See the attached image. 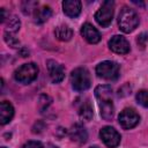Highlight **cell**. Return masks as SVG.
Returning a JSON list of instances; mask_svg holds the SVG:
<instances>
[{
	"label": "cell",
	"mask_w": 148,
	"mask_h": 148,
	"mask_svg": "<svg viewBox=\"0 0 148 148\" xmlns=\"http://www.w3.org/2000/svg\"><path fill=\"white\" fill-rule=\"evenodd\" d=\"M95 96L99 106L101 117L104 120H111L114 114V106L112 102V88L109 84L97 86L95 88Z\"/></svg>",
	"instance_id": "obj_1"
},
{
	"label": "cell",
	"mask_w": 148,
	"mask_h": 148,
	"mask_svg": "<svg viewBox=\"0 0 148 148\" xmlns=\"http://www.w3.org/2000/svg\"><path fill=\"white\" fill-rule=\"evenodd\" d=\"M118 25L123 32H132L139 25V16L136 12L127 6H124L118 15Z\"/></svg>",
	"instance_id": "obj_2"
},
{
	"label": "cell",
	"mask_w": 148,
	"mask_h": 148,
	"mask_svg": "<svg viewBox=\"0 0 148 148\" xmlns=\"http://www.w3.org/2000/svg\"><path fill=\"white\" fill-rule=\"evenodd\" d=\"M71 84L76 91H84L91 84L90 73L86 67H77L71 73Z\"/></svg>",
	"instance_id": "obj_3"
},
{
	"label": "cell",
	"mask_w": 148,
	"mask_h": 148,
	"mask_svg": "<svg viewBox=\"0 0 148 148\" xmlns=\"http://www.w3.org/2000/svg\"><path fill=\"white\" fill-rule=\"evenodd\" d=\"M38 75V67L35 62H28L20 66L14 72V77L17 82L23 84L31 83Z\"/></svg>",
	"instance_id": "obj_4"
},
{
	"label": "cell",
	"mask_w": 148,
	"mask_h": 148,
	"mask_svg": "<svg viewBox=\"0 0 148 148\" xmlns=\"http://www.w3.org/2000/svg\"><path fill=\"white\" fill-rule=\"evenodd\" d=\"M113 9H114V2L112 0L104 1L95 14L96 22L103 28L109 27L113 18V12H114Z\"/></svg>",
	"instance_id": "obj_5"
},
{
	"label": "cell",
	"mask_w": 148,
	"mask_h": 148,
	"mask_svg": "<svg viewBox=\"0 0 148 148\" xmlns=\"http://www.w3.org/2000/svg\"><path fill=\"white\" fill-rule=\"evenodd\" d=\"M96 74L105 80L114 81L119 76V65L111 60H105L96 66Z\"/></svg>",
	"instance_id": "obj_6"
},
{
	"label": "cell",
	"mask_w": 148,
	"mask_h": 148,
	"mask_svg": "<svg viewBox=\"0 0 148 148\" xmlns=\"http://www.w3.org/2000/svg\"><path fill=\"white\" fill-rule=\"evenodd\" d=\"M118 121H119V125L124 130H131L139 124L140 116L135 112V110L127 108L120 112V114L118 117Z\"/></svg>",
	"instance_id": "obj_7"
},
{
	"label": "cell",
	"mask_w": 148,
	"mask_h": 148,
	"mask_svg": "<svg viewBox=\"0 0 148 148\" xmlns=\"http://www.w3.org/2000/svg\"><path fill=\"white\" fill-rule=\"evenodd\" d=\"M99 136L102 141L105 143L106 147L109 148H116L120 143V134L111 126H105L101 128L99 131Z\"/></svg>",
	"instance_id": "obj_8"
},
{
	"label": "cell",
	"mask_w": 148,
	"mask_h": 148,
	"mask_svg": "<svg viewBox=\"0 0 148 148\" xmlns=\"http://www.w3.org/2000/svg\"><path fill=\"white\" fill-rule=\"evenodd\" d=\"M109 47L111 51L118 54H126L130 52V43L127 39L120 35H114L109 40Z\"/></svg>",
	"instance_id": "obj_9"
},
{
	"label": "cell",
	"mask_w": 148,
	"mask_h": 148,
	"mask_svg": "<svg viewBox=\"0 0 148 148\" xmlns=\"http://www.w3.org/2000/svg\"><path fill=\"white\" fill-rule=\"evenodd\" d=\"M46 66H47L50 79H51V81L53 83H59V82H61L64 80V77H65V71H64L62 65H60L56 60H47Z\"/></svg>",
	"instance_id": "obj_10"
},
{
	"label": "cell",
	"mask_w": 148,
	"mask_h": 148,
	"mask_svg": "<svg viewBox=\"0 0 148 148\" xmlns=\"http://www.w3.org/2000/svg\"><path fill=\"white\" fill-rule=\"evenodd\" d=\"M81 35L83 38L90 43V44H96L101 40V34L99 31L90 23H84L81 28Z\"/></svg>",
	"instance_id": "obj_11"
},
{
	"label": "cell",
	"mask_w": 148,
	"mask_h": 148,
	"mask_svg": "<svg viewBox=\"0 0 148 148\" xmlns=\"http://www.w3.org/2000/svg\"><path fill=\"white\" fill-rule=\"evenodd\" d=\"M69 138L72 139V141L76 142L77 145H83L87 142L88 133H87L86 128L83 127V125L74 124L72 126V128L69 130Z\"/></svg>",
	"instance_id": "obj_12"
},
{
	"label": "cell",
	"mask_w": 148,
	"mask_h": 148,
	"mask_svg": "<svg viewBox=\"0 0 148 148\" xmlns=\"http://www.w3.org/2000/svg\"><path fill=\"white\" fill-rule=\"evenodd\" d=\"M64 13L69 17H77L81 13V1L79 0H65L62 2Z\"/></svg>",
	"instance_id": "obj_13"
},
{
	"label": "cell",
	"mask_w": 148,
	"mask_h": 148,
	"mask_svg": "<svg viewBox=\"0 0 148 148\" xmlns=\"http://www.w3.org/2000/svg\"><path fill=\"white\" fill-rule=\"evenodd\" d=\"M13 116H14L13 105L7 101L1 102V104H0V123H1V125H6L7 123H9L12 120Z\"/></svg>",
	"instance_id": "obj_14"
},
{
	"label": "cell",
	"mask_w": 148,
	"mask_h": 148,
	"mask_svg": "<svg viewBox=\"0 0 148 148\" xmlns=\"http://www.w3.org/2000/svg\"><path fill=\"white\" fill-rule=\"evenodd\" d=\"M52 15V9L49 6H42V7H36L34 10V21L37 24H42L46 22Z\"/></svg>",
	"instance_id": "obj_15"
},
{
	"label": "cell",
	"mask_w": 148,
	"mask_h": 148,
	"mask_svg": "<svg viewBox=\"0 0 148 148\" xmlns=\"http://www.w3.org/2000/svg\"><path fill=\"white\" fill-rule=\"evenodd\" d=\"M54 35H56V37H57L59 40H61V42H67V40H69V39L72 38V36H73V30H72L68 25L62 24V25H59V27L56 28Z\"/></svg>",
	"instance_id": "obj_16"
},
{
	"label": "cell",
	"mask_w": 148,
	"mask_h": 148,
	"mask_svg": "<svg viewBox=\"0 0 148 148\" xmlns=\"http://www.w3.org/2000/svg\"><path fill=\"white\" fill-rule=\"evenodd\" d=\"M79 116H80V118H81L82 120H84V121H89V120L92 118L94 111H92V106H91V104H90V102H89L88 99L84 101V102L80 105V108H79Z\"/></svg>",
	"instance_id": "obj_17"
},
{
	"label": "cell",
	"mask_w": 148,
	"mask_h": 148,
	"mask_svg": "<svg viewBox=\"0 0 148 148\" xmlns=\"http://www.w3.org/2000/svg\"><path fill=\"white\" fill-rule=\"evenodd\" d=\"M20 27H21L20 20L15 15H8L7 21H6V32L14 34V32L18 31Z\"/></svg>",
	"instance_id": "obj_18"
},
{
	"label": "cell",
	"mask_w": 148,
	"mask_h": 148,
	"mask_svg": "<svg viewBox=\"0 0 148 148\" xmlns=\"http://www.w3.org/2000/svg\"><path fill=\"white\" fill-rule=\"evenodd\" d=\"M135 98L140 105H142L143 108H148V90H140L136 94Z\"/></svg>",
	"instance_id": "obj_19"
},
{
	"label": "cell",
	"mask_w": 148,
	"mask_h": 148,
	"mask_svg": "<svg viewBox=\"0 0 148 148\" xmlns=\"http://www.w3.org/2000/svg\"><path fill=\"white\" fill-rule=\"evenodd\" d=\"M51 102H52V99H51L50 96H47V95H42V96L39 97V99H38V106H39L40 112H43L45 109H47V106L51 104Z\"/></svg>",
	"instance_id": "obj_20"
},
{
	"label": "cell",
	"mask_w": 148,
	"mask_h": 148,
	"mask_svg": "<svg viewBox=\"0 0 148 148\" xmlns=\"http://www.w3.org/2000/svg\"><path fill=\"white\" fill-rule=\"evenodd\" d=\"M3 38H5V42H6L10 47H18V45H20V40H18L17 38H15L12 34H9V32H5Z\"/></svg>",
	"instance_id": "obj_21"
},
{
	"label": "cell",
	"mask_w": 148,
	"mask_h": 148,
	"mask_svg": "<svg viewBox=\"0 0 148 148\" xmlns=\"http://www.w3.org/2000/svg\"><path fill=\"white\" fill-rule=\"evenodd\" d=\"M136 43L141 49H145L146 45L148 44V32H142L136 38Z\"/></svg>",
	"instance_id": "obj_22"
},
{
	"label": "cell",
	"mask_w": 148,
	"mask_h": 148,
	"mask_svg": "<svg viewBox=\"0 0 148 148\" xmlns=\"http://www.w3.org/2000/svg\"><path fill=\"white\" fill-rule=\"evenodd\" d=\"M22 148H43V143L39 141H28L22 146Z\"/></svg>",
	"instance_id": "obj_23"
},
{
	"label": "cell",
	"mask_w": 148,
	"mask_h": 148,
	"mask_svg": "<svg viewBox=\"0 0 148 148\" xmlns=\"http://www.w3.org/2000/svg\"><path fill=\"white\" fill-rule=\"evenodd\" d=\"M20 53L22 54V57H27V56L29 54V51H28L27 49H22V50L20 51Z\"/></svg>",
	"instance_id": "obj_24"
},
{
	"label": "cell",
	"mask_w": 148,
	"mask_h": 148,
	"mask_svg": "<svg viewBox=\"0 0 148 148\" xmlns=\"http://www.w3.org/2000/svg\"><path fill=\"white\" fill-rule=\"evenodd\" d=\"M49 148H58V147H56V146H53V145H49Z\"/></svg>",
	"instance_id": "obj_25"
},
{
	"label": "cell",
	"mask_w": 148,
	"mask_h": 148,
	"mask_svg": "<svg viewBox=\"0 0 148 148\" xmlns=\"http://www.w3.org/2000/svg\"><path fill=\"white\" fill-rule=\"evenodd\" d=\"M90 148H98V147H90Z\"/></svg>",
	"instance_id": "obj_26"
},
{
	"label": "cell",
	"mask_w": 148,
	"mask_h": 148,
	"mask_svg": "<svg viewBox=\"0 0 148 148\" xmlns=\"http://www.w3.org/2000/svg\"><path fill=\"white\" fill-rule=\"evenodd\" d=\"M1 148H6V147H1Z\"/></svg>",
	"instance_id": "obj_27"
}]
</instances>
